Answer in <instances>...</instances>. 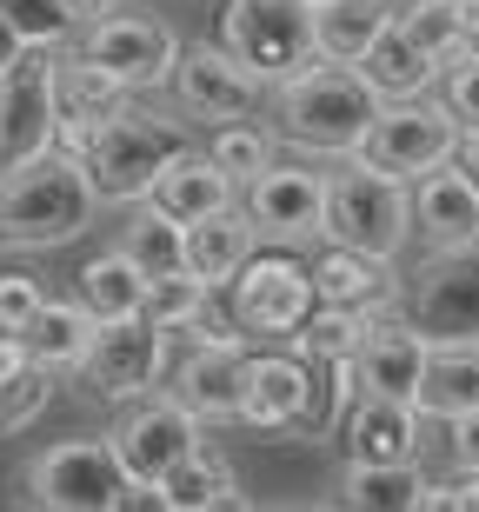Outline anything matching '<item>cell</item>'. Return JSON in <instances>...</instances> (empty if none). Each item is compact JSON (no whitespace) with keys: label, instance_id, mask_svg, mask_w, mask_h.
Returning a JSON list of instances; mask_svg holds the SVG:
<instances>
[{"label":"cell","instance_id":"obj_1","mask_svg":"<svg viewBox=\"0 0 479 512\" xmlns=\"http://www.w3.org/2000/svg\"><path fill=\"white\" fill-rule=\"evenodd\" d=\"M386 100L366 87L360 67H333V60H313L293 80L273 87V133L300 147L307 160H353L366 147V133L380 120Z\"/></svg>","mask_w":479,"mask_h":512},{"label":"cell","instance_id":"obj_2","mask_svg":"<svg viewBox=\"0 0 479 512\" xmlns=\"http://www.w3.org/2000/svg\"><path fill=\"white\" fill-rule=\"evenodd\" d=\"M193 147H200V140L187 133V120L127 100L114 120H100L94 133H80L74 147H60V153H74L80 167H87L100 207H140V200H154L160 173Z\"/></svg>","mask_w":479,"mask_h":512},{"label":"cell","instance_id":"obj_3","mask_svg":"<svg viewBox=\"0 0 479 512\" xmlns=\"http://www.w3.org/2000/svg\"><path fill=\"white\" fill-rule=\"evenodd\" d=\"M100 193L87 180L74 153H40L27 167H7L0 180V247L7 253H54L74 247L80 233L94 227Z\"/></svg>","mask_w":479,"mask_h":512},{"label":"cell","instance_id":"obj_4","mask_svg":"<svg viewBox=\"0 0 479 512\" xmlns=\"http://www.w3.org/2000/svg\"><path fill=\"white\" fill-rule=\"evenodd\" d=\"M127 466L107 433H80L60 446H40L14 473V506L20 512H114Z\"/></svg>","mask_w":479,"mask_h":512},{"label":"cell","instance_id":"obj_5","mask_svg":"<svg viewBox=\"0 0 479 512\" xmlns=\"http://www.w3.org/2000/svg\"><path fill=\"white\" fill-rule=\"evenodd\" d=\"M320 240L400 260V253L413 247V187L393 180V173H380V167H366L360 153L340 160V167H333V187H326Z\"/></svg>","mask_w":479,"mask_h":512},{"label":"cell","instance_id":"obj_6","mask_svg":"<svg viewBox=\"0 0 479 512\" xmlns=\"http://www.w3.org/2000/svg\"><path fill=\"white\" fill-rule=\"evenodd\" d=\"M227 313L253 346H293L307 333V320L320 313V286H313V260L273 247L253 253L247 273L227 286Z\"/></svg>","mask_w":479,"mask_h":512},{"label":"cell","instance_id":"obj_7","mask_svg":"<svg viewBox=\"0 0 479 512\" xmlns=\"http://www.w3.org/2000/svg\"><path fill=\"white\" fill-rule=\"evenodd\" d=\"M220 40H227L267 87H280V80H293L300 67L320 60L307 0H220Z\"/></svg>","mask_w":479,"mask_h":512},{"label":"cell","instance_id":"obj_8","mask_svg":"<svg viewBox=\"0 0 479 512\" xmlns=\"http://www.w3.org/2000/svg\"><path fill=\"white\" fill-rule=\"evenodd\" d=\"M460 140L466 127L440 107V94L426 100H400V107H380V120H373V133H366L360 160L366 167L393 173V180H406V187H420L426 173H440L460 160Z\"/></svg>","mask_w":479,"mask_h":512},{"label":"cell","instance_id":"obj_9","mask_svg":"<svg viewBox=\"0 0 479 512\" xmlns=\"http://www.w3.org/2000/svg\"><path fill=\"white\" fill-rule=\"evenodd\" d=\"M167 94L180 107V120H207V127H233V120H253L260 107H273V87L233 54L227 40H213V47L193 40L180 54V67H173Z\"/></svg>","mask_w":479,"mask_h":512},{"label":"cell","instance_id":"obj_10","mask_svg":"<svg viewBox=\"0 0 479 512\" xmlns=\"http://www.w3.org/2000/svg\"><path fill=\"white\" fill-rule=\"evenodd\" d=\"M80 399L94 406H134V399L160 393L167 386V333L147 320H120V326H100L94 353L80 360L74 373Z\"/></svg>","mask_w":479,"mask_h":512},{"label":"cell","instance_id":"obj_11","mask_svg":"<svg viewBox=\"0 0 479 512\" xmlns=\"http://www.w3.org/2000/svg\"><path fill=\"white\" fill-rule=\"evenodd\" d=\"M107 439L120 446V466L134 479H167L180 459H193L207 446V419L180 406V399L160 386V393L134 399V406H120V419L107 426Z\"/></svg>","mask_w":479,"mask_h":512},{"label":"cell","instance_id":"obj_12","mask_svg":"<svg viewBox=\"0 0 479 512\" xmlns=\"http://www.w3.org/2000/svg\"><path fill=\"white\" fill-rule=\"evenodd\" d=\"M74 54H87L100 74H114L127 94H147V87H167L173 67H180V34L167 20H147V14H107L94 27H80Z\"/></svg>","mask_w":479,"mask_h":512},{"label":"cell","instance_id":"obj_13","mask_svg":"<svg viewBox=\"0 0 479 512\" xmlns=\"http://www.w3.org/2000/svg\"><path fill=\"white\" fill-rule=\"evenodd\" d=\"M54 80H60V54H40V47L0 80V167H27V160L60 147Z\"/></svg>","mask_w":479,"mask_h":512},{"label":"cell","instance_id":"obj_14","mask_svg":"<svg viewBox=\"0 0 479 512\" xmlns=\"http://www.w3.org/2000/svg\"><path fill=\"white\" fill-rule=\"evenodd\" d=\"M326 187H333V173L320 160H273L240 200H247L260 240L300 247V240H320V227H326Z\"/></svg>","mask_w":479,"mask_h":512},{"label":"cell","instance_id":"obj_15","mask_svg":"<svg viewBox=\"0 0 479 512\" xmlns=\"http://www.w3.org/2000/svg\"><path fill=\"white\" fill-rule=\"evenodd\" d=\"M406 320L426 340H479V253H446L426 260L406 286Z\"/></svg>","mask_w":479,"mask_h":512},{"label":"cell","instance_id":"obj_16","mask_svg":"<svg viewBox=\"0 0 479 512\" xmlns=\"http://www.w3.org/2000/svg\"><path fill=\"white\" fill-rule=\"evenodd\" d=\"M313 286H320V306H346V313H366V320H393L406 313V273L400 260H380V253L360 247H333L326 240L313 253Z\"/></svg>","mask_w":479,"mask_h":512},{"label":"cell","instance_id":"obj_17","mask_svg":"<svg viewBox=\"0 0 479 512\" xmlns=\"http://www.w3.org/2000/svg\"><path fill=\"white\" fill-rule=\"evenodd\" d=\"M413 247L426 260L479 253V187L460 167H440L413 187Z\"/></svg>","mask_w":479,"mask_h":512},{"label":"cell","instance_id":"obj_18","mask_svg":"<svg viewBox=\"0 0 479 512\" xmlns=\"http://www.w3.org/2000/svg\"><path fill=\"white\" fill-rule=\"evenodd\" d=\"M340 453L346 466H406V459H420V406L360 393L353 413L340 419Z\"/></svg>","mask_w":479,"mask_h":512},{"label":"cell","instance_id":"obj_19","mask_svg":"<svg viewBox=\"0 0 479 512\" xmlns=\"http://www.w3.org/2000/svg\"><path fill=\"white\" fill-rule=\"evenodd\" d=\"M307 386L313 366L293 353V346H260L253 353V380H247V413L240 426L267 439H300V413H307Z\"/></svg>","mask_w":479,"mask_h":512},{"label":"cell","instance_id":"obj_20","mask_svg":"<svg viewBox=\"0 0 479 512\" xmlns=\"http://www.w3.org/2000/svg\"><path fill=\"white\" fill-rule=\"evenodd\" d=\"M426 360H433V340H426L406 313L373 320V333H366V346H360V386L366 393H386V399H420Z\"/></svg>","mask_w":479,"mask_h":512},{"label":"cell","instance_id":"obj_21","mask_svg":"<svg viewBox=\"0 0 479 512\" xmlns=\"http://www.w3.org/2000/svg\"><path fill=\"white\" fill-rule=\"evenodd\" d=\"M253 253H260V227H253L247 200L187 227V273H193V280H207L213 293H227V286L247 273Z\"/></svg>","mask_w":479,"mask_h":512},{"label":"cell","instance_id":"obj_22","mask_svg":"<svg viewBox=\"0 0 479 512\" xmlns=\"http://www.w3.org/2000/svg\"><path fill=\"white\" fill-rule=\"evenodd\" d=\"M154 207H167L180 227H193V220H213V213L240 207V180H233L207 147H193V153H180V160L160 173Z\"/></svg>","mask_w":479,"mask_h":512},{"label":"cell","instance_id":"obj_23","mask_svg":"<svg viewBox=\"0 0 479 512\" xmlns=\"http://www.w3.org/2000/svg\"><path fill=\"white\" fill-rule=\"evenodd\" d=\"M147 293H154V280H147L120 247H100L94 260H80V273H74V300L87 306L100 326L147 320Z\"/></svg>","mask_w":479,"mask_h":512},{"label":"cell","instance_id":"obj_24","mask_svg":"<svg viewBox=\"0 0 479 512\" xmlns=\"http://www.w3.org/2000/svg\"><path fill=\"white\" fill-rule=\"evenodd\" d=\"M54 100H60V147H74L80 133H94L100 120H114L120 107H127V87H120L114 74H100L87 54H60V80H54Z\"/></svg>","mask_w":479,"mask_h":512},{"label":"cell","instance_id":"obj_25","mask_svg":"<svg viewBox=\"0 0 479 512\" xmlns=\"http://www.w3.org/2000/svg\"><path fill=\"white\" fill-rule=\"evenodd\" d=\"M393 20H400V0H320L313 7V47L333 67H360Z\"/></svg>","mask_w":479,"mask_h":512},{"label":"cell","instance_id":"obj_26","mask_svg":"<svg viewBox=\"0 0 479 512\" xmlns=\"http://www.w3.org/2000/svg\"><path fill=\"white\" fill-rule=\"evenodd\" d=\"M426 473L420 459H406V466H340V486H333V506L340 512H420Z\"/></svg>","mask_w":479,"mask_h":512},{"label":"cell","instance_id":"obj_27","mask_svg":"<svg viewBox=\"0 0 479 512\" xmlns=\"http://www.w3.org/2000/svg\"><path fill=\"white\" fill-rule=\"evenodd\" d=\"M360 74H366V87H373L386 107H400V100H426L433 87H440V67L413 47V34H406L400 20L373 40V54L360 60Z\"/></svg>","mask_w":479,"mask_h":512},{"label":"cell","instance_id":"obj_28","mask_svg":"<svg viewBox=\"0 0 479 512\" xmlns=\"http://www.w3.org/2000/svg\"><path fill=\"white\" fill-rule=\"evenodd\" d=\"M413 406H420V413H440V419L479 413V340H440L433 346L426 386H420Z\"/></svg>","mask_w":479,"mask_h":512},{"label":"cell","instance_id":"obj_29","mask_svg":"<svg viewBox=\"0 0 479 512\" xmlns=\"http://www.w3.org/2000/svg\"><path fill=\"white\" fill-rule=\"evenodd\" d=\"M127 260L147 273V280H167V273H187V227L173 220L167 207H154V200H140V207H127V227H120L114 240Z\"/></svg>","mask_w":479,"mask_h":512},{"label":"cell","instance_id":"obj_30","mask_svg":"<svg viewBox=\"0 0 479 512\" xmlns=\"http://www.w3.org/2000/svg\"><path fill=\"white\" fill-rule=\"evenodd\" d=\"M94 340H100V320H94L80 300H47V313H40L34 333H27L34 360L54 366L60 380H74V373H80V360L94 353Z\"/></svg>","mask_w":479,"mask_h":512},{"label":"cell","instance_id":"obj_31","mask_svg":"<svg viewBox=\"0 0 479 512\" xmlns=\"http://www.w3.org/2000/svg\"><path fill=\"white\" fill-rule=\"evenodd\" d=\"M313 386H307V413H300V439H340V419L353 413L360 386V360H307Z\"/></svg>","mask_w":479,"mask_h":512},{"label":"cell","instance_id":"obj_32","mask_svg":"<svg viewBox=\"0 0 479 512\" xmlns=\"http://www.w3.org/2000/svg\"><path fill=\"white\" fill-rule=\"evenodd\" d=\"M160 486L173 493V506H180V512H193V506H213V499L240 493V473H233V459L220 453V446H200V453L180 459Z\"/></svg>","mask_w":479,"mask_h":512},{"label":"cell","instance_id":"obj_33","mask_svg":"<svg viewBox=\"0 0 479 512\" xmlns=\"http://www.w3.org/2000/svg\"><path fill=\"white\" fill-rule=\"evenodd\" d=\"M220 300H227V293H213L207 280L167 273V280H154V293H147V326H160V333L200 326V320H213V306H220Z\"/></svg>","mask_w":479,"mask_h":512},{"label":"cell","instance_id":"obj_34","mask_svg":"<svg viewBox=\"0 0 479 512\" xmlns=\"http://www.w3.org/2000/svg\"><path fill=\"white\" fill-rule=\"evenodd\" d=\"M273 140H280V133H267L260 120H233V127H213L207 133V153L233 173V180H240V193H247L253 180L280 160V153H273Z\"/></svg>","mask_w":479,"mask_h":512},{"label":"cell","instance_id":"obj_35","mask_svg":"<svg viewBox=\"0 0 479 512\" xmlns=\"http://www.w3.org/2000/svg\"><path fill=\"white\" fill-rule=\"evenodd\" d=\"M400 27L406 34H413V47H420L426 60H433V67H453V60L466 54V47H473V40H466V20H460V0H433V7H406L400 14Z\"/></svg>","mask_w":479,"mask_h":512},{"label":"cell","instance_id":"obj_36","mask_svg":"<svg viewBox=\"0 0 479 512\" xmlns=\"http://www.w3.org/2000/svg\"><path fill=\"white\" fill-rule=\"evenodd\" d=\"M366 333H373V320L366 313H346V306H320L307 320V333L293 340V353L300 360H360Z\"/></svg>","mask_w":479,"mask_h":512},{"label":"cell","instance_id":"obj_37","mask_svg":"<svg viewBox=\"0 0 479 512\" xmlns=\"http://www.w3.org/2000/svg\"><path fill=\"white\" fill-rule=\"evenodd\" d=\"M0 14L20 27V40L27 47H40V54H67L80 40V14L67 7V0H0Z\"/></svg>","mask_w":479,"mask_h":512},{"label":"cell","instance_id":"obj_38","mask_svg":"<svg viewBox=\"0 0 479 512\" xmlns=\"http://www.w3.org/2000/svg\"><path fill=\"white\" fill-rule=\"evenodd\" d=\"M54 386H60V373H54V366H40V360L27 366L20 380L0 386V433H20V426H34V419L47 413Z\"/></svg>","mask_w":479,"mask_h":512},{"label":"cell","instance_id":"obj_39","mask_svg":"<svg viewBox=\"0 0 479 512\" xmlns=\"http://www.w3.org/2000/svg\"><path fill=\"white\" fill-rule=\"evenodd\" d=\"M47 300H54V293H47L34 273H20V266H14V273H0V333H20V340H27L34 320L47 313Z\"/></svg>","mask_w":479,"mask_h":512},{"label":"cell","instance_id":"obj_40","mask_svg":"<svg viewBox=\"0 0 479 512\" xmlns=\"http://www.w3.org/2000/svg\"><path fill=\"white\" fill-rule=\"evenodd\" d=\"M433 94H440V107H446L453 120H460L466 133H479V47H466V54L453 60V67H446Z\"/></svg>","mask_w":479,"mask_h":512},{"label":"cell","instance_id":"obj_41","mask_svg":"<svg viewBox=\"0 0 479 512\" xmlns=\"http://www.w3.org/2000/svg\"><path fill=\"white\" fill-rule=\"evenodd\" d=\"M114 512H180V506H173V493L160 486V479H134V473H127V486H120Z\"/></svg>","mask_w":479,"mask_h":512},{"label":"cell","instance_id":"obj_42","mask_svg":"<svg viewBox=\"0 0 479 512\" xmlns=\"http://www.w3.org/2000/svg\"><path fill=\"white\" fill-rule=\"evenodd\" d=\"M453 473H479V413L453 419Z\"/></svg>","mask_w":479,"mask_h":512},{"label":"cell","instance_id":"obj_43","mask_svg":"<svg viewBox=\"0 0 479 512\" xmlns=\"http://www.w3.org/2000/svg\"><path fill=\"white\" fill-rule=\"evenodd\" d=\"M27 366H34V346L20 340V333H0V386H7V380H20Z\"/></svg>","mask_w":479,"mask_h":512},{"label":"cell","instance_id":"obj_44","mask_svg":"<svg viewBox=\"0 0 479 512\" xmlns=\"http://www.w3.org/2000/svg\"><path fill=\"white\" fill-rule=\"evenodd\" d=\"M420 512H466L460 473H453V479H433V486H426V499H420Z\"/></svg>","mask_w":479,"mask_h":512},{"label":"cell","instance_id":"obj_45","mask_svg":"<svg viewBox=\"0 0 479 512\" xmlns=\"http://www.w3.org/2000/svg\"><path fill=\"white\" fill-rule=\"evenodd\" d=\"M27 54H34V47H27V40H20V27H14V20L0 14V80L14 74V67H20V60H27Z\"/></svg>","mask_w":479,"mask_h":512},{"label":"cell","instance_id":"obj_46","mask_svg":"<svg viewBox=\"0 0 479 512\" xmlns=\"http://www.w3.org/2000/svg\"><path fill=\"white\" fill-rule=\"evenodd\" d=\"M80 14V27H94V20H107V14H120V0H67Z\"/></svg>","mask_w":479,"mask_h":512},{"label":"cell","instance_id":"obj_47","mask_svg":"<svg viewBox=\"0 0 479 512\" xmlns=\"http://www.w3.org/2000/svg\"><path fill=\"white\" fill-rule=\"evenodd\" d=\"M453 167H460L466 180L479 187V133H466V140H460V160H453Z\"/></svg>","mask_w":479,"mask_h":512},{"label":"cell","instance_id":"obj_48","mask_svg":"<svg viewBox=\"0 0 479 512\" xmlns=\"http://www.w3.org/2000/svg\"><path fill=\"white\" fill-rule=\"evenodd\" d=\"M193 512H260V499H253V493H227V499H213V506H193Z\"/></svg>","mask_w":479,"mask_h":512},{"label":"cell","instance_id":"obj_49","mask_svg":"<svg viewBox=\"0 0 479 512\" xmlns=\"http://www.w3.org/2000/svg\"><path fill=\"white\" fill-rule=\"evenodd\" d=\"M260 512H340V506H260Z\"/></svg>","mask_w":479,"mask_h":512},{"label":"cell","instance_id":"obj_50","mask_svg":"<svg viewBox=\"0 0 479 512\" xmlns=\"http://www.w3.org/2000/svg\"><path fill=\"white\" fill-rule=\"evenodd\" d=\"M406 7H433V0H400V14H406Z\"/></svg>","mask_w":479,"mask_h":512},{"label":"cell","instance_id":"obj_51","mask_svg":"<svg viewBox=\"0 0 479 512\" xmlns=\"http://www.w3.org/2000/svg\"><path fill=\"white\" fill-rule=\"evenodd\" d=\"M307 7H320V0H307Z\"/></svg>","mask_w":479,"mask_h":512},{"label":"cell","instance_id":"obj_52","mask_svg":"<svg viewBox=\"0 0 479 512\" xmlns=\"http://www.w3.org/2000/svg\"><path fill=\"white\" fill-rule=\"evenodd\" d=\"M0 180H7V167H0Z\"/></svg>","mask_w":479,"mask_h":512}]
</instances>
